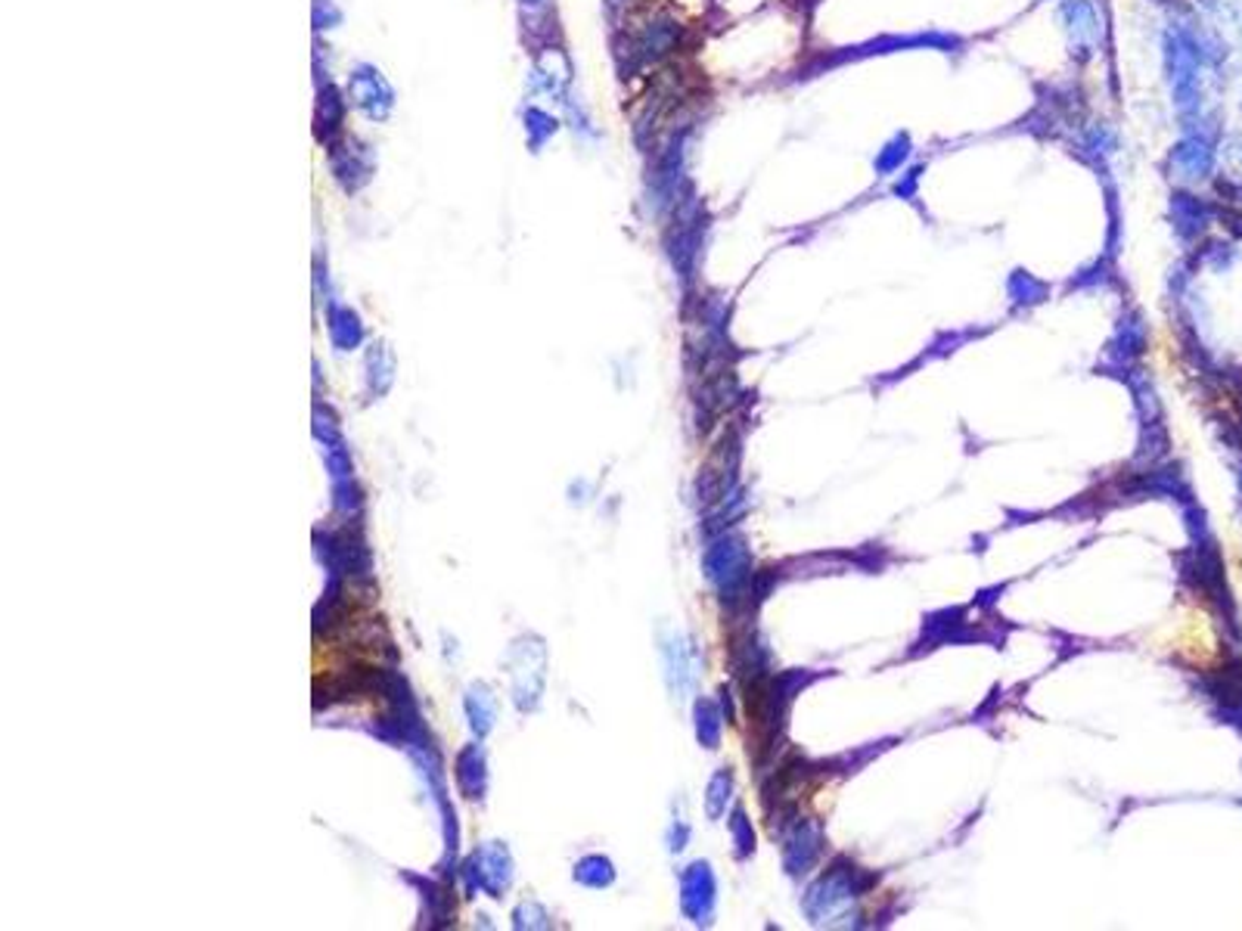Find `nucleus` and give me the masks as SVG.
I'll return each mask as SVG.
<instances>
[{
	"mask_svg": "<svg viewBox=\"0 0 1242 931\" xmlns=\"http://www.w3.org/2000/svg\"><path fill=\"white\" fill-rule=\"evenodd\" d=\"M907 50H938V53H963L966 41L954 35V32H914V35H882V38H873L867 43H857V47H845L839 53H829L820 56V68H832V65L842 63H857V60H870V56H889V53H907Z\"/></svg>",
	"mask_w": 1242,
	"mask_h": 931,
	"instance_id": "1",
	"label": "nucleus"
},
{
	"mask_svg": "<svg viewBox=\"0 0 1242 931\" xmlns=\"http://www.w3.org/2000/svg\"><path fill=\"white\" fill-rule=\"evenodd\" d=\"M547 683V646L541 637L525 633L510 646V690L519 712H535L541 705Z\"/></svg>",
	"mask_w": 1242,
	"mask_h": 931,
	"instance_id": "2",
	"label": "nucleus"
},
{
	"mask_svg": "<svg viewBox=\"0 0 1242 931\" xmlns=\"http://www.w3.org/2000/svg\"><path fill=\"white\" fill-rule=\"evenodd\" d=\"M460 879H463V891L466 897H476L479 891H485L488 897H503L510 885H513V876H516V864H513V854L503 842H488L479 851H473L463 864H460Z\"/></svg>",
	"mask_w": 1242,
	"mask_h": 931,
	"instance_id": "3",
	"label": "nucleus"
},
{
	"mask_svg": "<svg viewBox=\"0 0 1242 931\" xmlns=\"http://www.w3.org/2000/svg\"><path fill=\"white\" fill-rule=\"evenodd\" d=\"M1218 134L1220 130H1183L1168 152V174L1183 187L1208 180L1218 168Z\"/></svg>",
	"mask_w": 1242,
	"mask_h": 931,
	"instance_id": "4",
	"label": "nucleus"
},
{
	"mask_svg": "<svg viewBox=\"0 0 1242 931\" xmlns=\"http://www.w3.org/2000/svg\"><path fill=\"white\" fill-rule=\"evenodd\" d=\"M1059 22L1066 28L1071 56L1078 63H1088L1100 53L1106 38V22L1096 10V0H1059Z\"/></svg>",
	"mask_w": 1242,
	"mask_h": 931,
	"instance_id": "5",
	"label": "nucleus"
},
{
	"mask_svg": "<svg viewBox=\"0 0 1242 931\" xmlns=\"http://www.w3.org/2000/svg\"><path fill=\"white\" fill-rule=\"evenodd\" d=\"M346 100L364 118L371 122H386L394 109V90L386 81V75L371 63H357L351 68L349 85H346Z\"/></svg>",
	"mask_w": 1242,
	"mask_h": 931,
	"instance_id": "6",
	"label": "nucleus"
},
{
	"mask_svg": "<svg viewBox=\"0 0 1242 931\" xmlns=\"http://www.w3.org/2000/svg\"><path fill=\"white\" fill-rule=\"evenodd\" d=\"M683 38V28L668 16H658V20L647 22L637 35H633L631 47H628V56L633 65H650L658 63L662 56H668L672 50H677V43Z\"/></svg>",
	"mask_w": 1242,
	"mask_h": 931,
	"instance_id": "7",
	"label": "nucleus"
},
{
	"mask_svg": "<svg viewBox=\"0 0 1242 931\" xmlns=\"http://www.w3.org/2000/svg\"><path fill=\"white\" fill-rule=\"evenodd\" d=\"M329 168L339 180V187L354 193L373 177V159L367 147L354 140H339V143H329Z\"/></svg>",
	"mask_w": 1242,
	"mask_h": 931,
	"instance_id": "8",
	"label": "nucleus"
},
{
	"mask_svg": "<svg viewBox=\"0 0 1242 931\" xmlns=\"http://www.w3.org/2000/svg\"><path fill=\"white\" fill-rule=\"evenodd\" d=\"M680 910L690 922H708L715 910V876L708 864H693L680 876Z\"/></svg>",
	"mask_w": 1242,
	"mask_h": 931,
	"instance_id": "9",
	"label": "nucleus"
},
{
	"mask_svg": "<svg viewBox=\"0 0 1242 931\" xmlns=\"http://www.w3.org/2000/svg\"><path fill=\"white\" fill-rule=\"evenodd\" d=\"M454 780H457L460 795L466 802H485L491 773H488V752H485L481 742H469V745L460 748L457 758H454Z\"/></svg>",
	"mask_w": 1242,
	"mask_h": 931,
	"instance_id": "10",
	"label": "nucleus"
},
{
	"mask_svg": "<svg viewBox=\"0 0 1242 931\" xmlns=\"http://www.w3.org/2000/svg\"><path fill=\"white\" fill-rule=\"evenodd\" d=\"M745 550L742 541H720L705 553V575L718 584L720 593H733L745 581Z\"/></svg>",
	"mask_w": 1242,
	"mask_h": 931,
	"instance_id": "11",
	"label": "nucleus"
},
{
	"mask_svg": "<svg viewBox=\"0 0 1242 931\" xmlns=\"http://www.w3.org/2000/svg\"><path fill=\"white\" fill-rule=\"evenodd\" d=\"M1075 150H1078V155L1088 162V165H1093L1100 174H1109V162L1112 155L1118 152V137H1115V130L1106 125V122H1090V125H1084V128L1078 130V137H1075Z\"/></svg>",
	"mask_w": 1242,
	"mask_h": 931,
	"instance_id": "12",
	"label": "nucleus"
},
{
	"mask_svg": "<svg viewBox=\"0 0 1242 931\" xmlns=\"http://www.w3.org/2000/svg\"><path fill=\"white\" fill-rule=\"evenodd\" d=\"M346 106L349 100L336 90L333 85H324L317 90V109H314V134L321 143H336V137L342 134V122H346Z\"/></svg>",
	"mask_w": 1242,
	"mask_h": 931,
	"instance_id": "13",
	"label": "nucleus"
},
{
	"mask_svg": "<svg viewBox=\"0 0 1242 931\" xmlns=\"http://www.w3.org/2000/svg\"><path fill=\"white\" fill-rule=\"evenodd\" d=\"M404 882H411L419 891V901H423V919H426V929H438V926H448L454 919V907L448 901V891L444 885H438L426 876H416V872H404Z\"/></svg>",
	"mask_w": 1242,
	"mask_h": 931,
	"instance_id": "14",
	"label": "nucleus"
},
{
	"mask_svg": "<svg viewBox=\"0 0 1242 931\" xmlns=\"http://www.w3.org/2000/svg\"><path fill=\"white\" fill-rule=\"evenodd\" d=\"M327 332L336 351H354V348H361L364 336H367L357 311H351L349 304L339 302H327Z\"/></svg>",
	"mask_w": 1242,
	"mask_h": 931,
	"instance_id": "15",
	"label": "nucleus"
},
{
	"mask_svg": "<svg viewBox=\"0 0 1242 931\" xmlns=\"http://www.w3.org/2000/svg\"><path fill=\"white\" fill-rule=\"evenodd\" d=\"M463 712H466L469 730H473V737L476 739H485L491 730H494V724H498V705H494V695L488 690V683H473V687L466 690V695H463Z\"/></svg>",
	"mask_w": 1242,
	"mask_h": 931,
	"instance_id": "16",
	"label": "nucleus"
},
{
	"mask_svg": "<svg viewBox=\"0 0 1242 931\" xmlns=\"http://www.w3.org/2000/svg\"><path fill=\"white\" fill-rule=\"evenodd\" d=\"M914 137L907 134V130H894L892 137L876 150V155H873V172L879 174V177H892V174H901L907 165H911V159H914Z\"/></svg>",
	"mask_w": 1242,
	"mask_h": 931,
	"instance_id": "17",
	"label": "nucleus"
},
{
	"mask_svg": "<svg viewBox=\"0 0 1242 931\" xmlns=\"http://www.w3.org/2000/svg\"><path fill=\"white\" fill-rule=\"evenodd\" d=\"M394 354L392 348L386 342H373L367 348V357H364V379H367V391L371 398H382L389 394L394 382Z\"/></svg>",
	"mask_w": 1242,
	"mask_h": 931,
	"instance_id": "18",
	"label": "nucleus"
},
{
	"mask_svg": "<svg viewBox=\"0 0 1242 931\" xmlns=\"http://www.w3.org/2000/svg\"><path fill=\"white\" fill-rule=\"evenodd\" d=\"M1171 217H1175V227L1183 234V237H1190V234H1199L1205 224H1208V217H1212V205L1202 199V196L1190 193V190H1177L1175 196H1171Z\"/></svg>",
	"mask_w": 1242,
	"mask_h": 931,
	"instance_id": "19",
	"label": "nucleus"
},
{
	"mask_svg": "<svg viewBox=\"0 0 1242 931\" xmlns=\"http://www.w3.org/2000/svg\"><path fill=\"white\" fill-rule=\"evenodd\" d=\"M333 509L336 516H342L346 521H357L364 513V488L357 485V478H339L333 481Z\"/></svg>",
	"mask_w": 1242,
	"mask_h": 931,
	"instance_id": "20",
	"label": "nucleus"
},
{
	"mask_svg": "<svg viewBox=\"0 0 1242 931\" xmlns=\"http://www.w3.org/2000/svg\"><path fill=\"white\" fill-rule=\"evenodd\" d=\"M575 882L585 885V889H610L615 882V867H612L610 857L603 854H588L575 864Z\"/></svg>",
	"mask_w": 1242,
	"mask_h": 931,
	"instance_id": "21",
	"label": "nucleus"
},
{
	"mask_svg": "<svg viewBox=\"0 0 1242 931\" xmlns=\"http://www.w3.org/2000/svg\"><path fill=\"white\" fill-rule=\"evenodd\" d=\"M523 125H525V137H528V147H531L535 152L541 150L547 140H553V137H556V130H560V122H556L550 112H544V109H535V106L525 109Z\"/></svg>",
	"mask_w": 1242,
	"mask_h": 931,
	"instance_id": "22",
	"label": "nucleus"
},
{
	"mask_svg": "<svg viewBox=\"0 0 1242 931\" xmlns=\"http://www.w3.org/2000/svg\"><path fill=\"white\" fill-rule=\"evenodd\" d=\"M1006 292H1009L1013 304L1031 307V304H1041L1046 299V282L1031 277L1028 271H1013V277L1006 280Z\"/></svg>",
	"mask_w": 1242,
	"mask_h": 931,
	"instance_id": "23",
	"label": "nucleus"
},
{
	"mask_svg": "<svg viewBox=\"0 0 1242 931\" xmlns=\"http://www.w3.org/2000/svg\"><path fill=\"white\" fill-rule=\"evenodd\" d=\"M697 737L705 748H715V745H718L720 720L712 702H699L697 705Z\"/></svg>",
	"mask_w": 1242,
	"mask_h": 931,
	"instance_id": "24",
	"label": "nucleus"
},
{
	"mask_svg": "<svg viewBox=\"0 0 1242 931\" xmlns=\"http://www.w3.org/2000/svg\"><path fill=\"white\" fill-rule=\"evenodd\" d=\"M923 172H926V165H907L904 172L894 177L892 193L898 196V199H904V202H914L916 190H919V177H923Z\"/></svg>",
	"mask_w": 1242,
	"mask_h": 931,
	"instance_id": "25",
	"label": "nucleus"
},
{
	"mask_svg": "<svg viewBox=\"0 0 1242 931\" xmlns=\"http://www.w3.org/2000/svg\"><path fill=\"white\" fill-rule=\"evenodd\" d=\"M547 926H550V916L538 904H523L513 910V929H547Z\"/></svg>",
	"mask_w": 1242,
	"mask_h": 931,
	"instance_id": "26",
	"label": "nucleus"
},
{
	"mask_svg": "<svg viewBox=\"0 0 1242 931\" xmlns=\"http://www.w3.org/2000/svg\"><path fill=\"white\" fill-rule=\"evenodd\" d=\"M727 798H730V773H718L708 785V817H718Z\"/></svg>",
	"mask_w": 1242,
	"mask_h": 931,
	"instance_id": "27",
	"label": "nucleus"
},
{
	"mask_svg": "<svg viewBox=\"0 0 1242 931\" xmlns=\"http://www.w3.org/2000/svg\"><path fill=\"white\" fill-rule=\"evenodd\" d=\"M342 22V10L333 0H314V28H336Z\"/></svg>",
	"mask_w": 1242,
	"mask_h": 931,
	"instance_id": "28",
	"label": "nucleus"
},
{
	"mask_svg": "<svg viewBox=\"0 0 1242 931\" xmlns=\"http://www.w3.org/2000/svg\"><path fill=\"white\" fill-rule=\"evenodd\" d=\"M1220 155H1227L1230 162H1237V168H1242V134H1233V137H1227V143H1224Z\"/></svg>",
	"mask_w": 1242,
	"mask_h": 931,
	"instance_id": "29",
	"label": "nucleus"
},
{
	"mask_svg": "<svg viewBox=\"0 0 1242 931\" xmlns=\"http://www.w3.org/2000/svg\"><path fill=\"white\" fill-rule=\"evenodd\" d=\"M733 832H737V839H740V854H745V851L752 847V832H749V826H745V817H742V814L733 817Z\"/></svg>",
	"mask_w": 1242,
	"mask_h": 931,
	"instance_id": "30",
	"label": "nucleus"
},
{
	"mask_svg": "<svg viewBox=\"0 0 1242 931\" xmlns=\"http://www.w3.org/2000/svg\"><path fill=\"white\" fill-rule=\"evenodd\" d=\"M528 7H538V3H544V0H525Z\"/></svg>",
	"mask_w": 1242,
	"mask_h": 931,
	"instance_id": "31",
	"label": "nucleus"
},
{
	"mask_svg": "<svg viewBox=\"0 0 1242 931\" xmlns=\"http://www.w3.org/2000/svg\"><path fill=\"white\" fill-rule=\"evenodd\" d=\"M606 3H610V7H618V3H625V0H606Z\"/></svg>",
	"mask_w": 1242,
	"mask_h": 931,
	"instance_id": "32",
	"label": "nucleus"
}]
</instances>
